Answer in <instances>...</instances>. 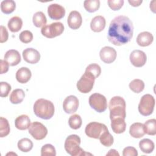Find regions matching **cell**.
I'll list each match as a JSON object with an SVG mask.
<instances>
[{"label": "cell", "instance_id": "1", "mask_svg": "<svg viewBox=\"0 0 156 156\" xmlns=\"http://www.w3.org/2000/svg\"><path fill=\"white\" fill-rule=\"evenodd\" d=\"M133 26L126 16L119 15L110 22L107 37L115 46H121L129 42L133 37Z\"/></svg>", "mask_w": 156, "mask_h": 156}, {"label": "cell", "instance_id": "2", "mask_svg": "<svg viewBox=\"0 0 156 156\" xmlns=\"http://www.w3.org/2000/svg\"><path fill=\"white\" fill-rule=\"evenodd\" d=\"M55 108L53 103L45 99H37L34 105L35 115L43 119H49L54 114Z\"/></svg>", "mask_w": 156, "mask_h": 156}, {"label": "cell", "instance_id": "3", "mask_svg": "<svg viewBox=\"0 0 156 156\" xmlns=\"http://www.w3.org/2000/svg\"><path fill=\"white\" fill-rule=\"evenodd\" d=\"M110 118L112 119L115 118L126 117V104L125 100L121 96H114L109 102Z\"/></svg>", "mask_w": 156, "mask_h": 156}, {"label": "cell", "instance_id": "4", "mask_svg": "<svg viewBox=\"0 0 156 156\" xmlns=\"http://www.w3.org/2000/svg\"><path fill=\"white\" fill-rule=\"evenodd\" d=\"M80 138L77 135H71L68 136L65 141L64 147L66 152L71 156H80L88 154L86 153L80 147Z\"/></svg>", "mask_w": 156, "mask_h": 156}, {"label": "cell", "instance_id": "5", "mask_svg": "<svg viewBox=\"0 0 156 156\" xmlns=\"http://www.w3.org/2000/svg\"><path fill=\"white\" fill-rule=\"evenodd\" d=\"M155 104V99L151 94H146L143 95L138 104L140 113L144 116L151 115L154 112Z\"/></svg>", "mask_w": 156, "mask_h": 156}, {"label": "cell", "instance_id": "6", "mask_svg": "<svg viewBox=\"0 0 156 156\" xmlns=\"http://www.w3.org/2000/svg\"><path fill=\"white\" fill-rule=\"evenodd\" d=\"M88 102L90 107L98 113L105 112L107 108L106 98L98 93L92 94L89 98Z\"/></svg>", "mask_w": 156, "mask_h": 156}, {"label": "cell", "instance_id": "7", "mask_svg": "<svg viewBox=\"0 0 156 156\" xmlns=\"http://www.w3.org/2000/svg\"><path fill=\"white\" fill-rule=\"evenodd\" d=\"M95 79L92 74L85 71V73L77 82V90L82 93H89L93 89Z\"/></svg>", "mask_w": 156, "mask_h": 156}, {"label": "cell", "instance_id": "8", "mask_svg": "<svg viewBox=\"0 0 156 156\" xmlns=\"http://www.w3.org/2000/svg\"><path fill=\"white\" fill-rule=\"evenodd\" d=\"M63 31L64 26L61 22H55L49 25H45L41 29V34L48 38H53L59 36Z\"/></svg>", "mask_w": 156, "mask_h": 156}, {"label": "cell", "instance_id": "9", "mask_svg": "<svg viewBox=\"0 0 156 156\" xmlns=\"http://www.w3.org/2000/svg\"><path fill=\"white\" fill-rule=\"evenodd\" d=\"M106 130L108 129L104 124L94 121L86 126L85 132L87 136L90 138L99 139L102 133Z\"/></svg>", "mask_w": 156, "mask_h": 156}, {"label": "cell", "instance_id": "10", "mask_svg": "<svg viewBox=\"0 0 156 156\" xmlns=\"http://www.w3.org/2000/svg\"><path fill=\"white\" fill-rule=\"evenodd\" d=\"M29 133L37 140L44 139L48 134V129L42 123L35 121L30 124L29 127Z\"/></svg>", "mask_w": 156, "mask_h": 156}, {"label": "cell", "instance_id": "11", "mask_svg": "<svg viewBox=\"0 0 156 156\" xmlns=\"http://www.w3.org/2000/svg\"><path fill=\"white\" fill-rule=\"evenodd\" d=\"M130 61L135 67L140 68L143 66L146 63V54L141 50H134L130 54Z\"/></svg>", "mask_w": 156, "mask_h": 156}, {"label": "cell", "instance_id": "12", "mask_svg": "<svg viewBox=\"0 0 156 156\" xmlns=\"http://www.w3.org/2000/svg\"><path fill=\"white\" fill-rule=\"evenodd\" d=\"M79 107V100L73 95L67 96L63 102V108L66 113L72 114L76 112Z\"/></svg>", "mask_w": 156, "mask_h": 156}, {"label": "cell", "instance_id": "13", "mask_svg": "<svg viewBox=\"0 0 156 156\" xmlns=\"http://www.w3.org/2000/svg\"><path fill=\"white\" fill-rule=\"evenodd\" d=\"M116 50L110 46H105L102 48L99 52V56L101 60L107 64L113 62L116 58Z\"/></svg>", "mask_w": 156, "mask_h": 156}, {"label": "cell", "instance_id": "14", "mask_svg": "<svg viewBox=\"0 0 156 156\" xmlns=\"http://www.w3.org/2000/svg\"><path fill=\"white\" fill-rule=\"evenodd\" d=\"M48 13L52 20H58L65 15V9L60 4H51L48 7Z\"/></svg>", "mask_w": 156, "mask_h": 156}, {"label": "cell", "instance_id": "15", "mask_svg": "<svg viewBox=\"0 0 156 156\" xmlns=\"http://www.w3.org/2000/svg\"><path fill=\"white\" fill-rule=\"evenodd\" d=\"M23 59L28 63L35 64L40 59V54L35 49L28 48L23 51Z\"/></svg>", "mask_w": 156, "mask_h": 156}, {"label": "cell", "instance_id": "16", "mask_svg": "<svg viewBox=\"0 0 156 156\" xmlns=\"http://www.w3.org/2000/svg\"><path fill=\"white\" fill-rule=\"evenodd\" d=\"M67 23L69 28L73 30L78 29L82 23V18L80 13L76 10L71 11L68 17Z\"/></svg>", "mask_w": 156, "mask_h": 156}, {"label": "cell", "instance_id": "17", "mask_svg": "<svg viewBox=\"0 0 156 156\" xmlns=\"http://www.w3.org/2000/svg\"><path fill=\"white\" fill-rule=\"evenodd\" d=\"M21 55L19 52L15 49L7 51L4 55V60H5L10 66H16L21 62Z\"/></svg>", "mask_w": 156, "mask_h": 156}, {"label": "cell", "instance_id": "18", "mask_svg": "<svg viewBox=\"0 0 156 156\" xmlns=\"http://www.w3.org/2000/svg\"><path fill=\"white\" fill-rule=\"evenodd\" d=\"M105 24L106 21L105 18L101 15H98L91 20L90 27L93 32H100L104 29Z\"/></svg>", "mask_w": 156, "mask_h": 156}, {"label": "cell", "instance_id": "19", "mask_svg": "<svg viewBox=\"0 0 156 156\" xmlns=\"http://www.w3.org/2000/svg\"><path fill=\"white\" fill-rule=\"evenodd\" d=\"M154 37L152 34L149 32L144 31L140 33L136 37L137 44L142 47L148 46L152 43Z\"/></svg>", "mask_w": 156, "mask_h": 156}, {"label": "cell", "instance_id": "20", "mask_svg": "<svg viewBox=\"0 0 156 156\" xmlns=\"http://www.w3.org/2000/svg\"><path fill=\"white\" fill-rule=\"evenodd\" d=\"M111 127L115 133L119 134L123 133L126 129L125 119L122 118H115L111 119Z\"/></svg>", "mask_w": 156, "mask_h": 156}, {"label": "cell", "instance_id": "21", "mask_svg": "<svg viewBox=\"0 0 156 156\" xmlns=\"http://www.w3.org/2000/svg\"><path fill=\"white\" fill-rule=\"evenodd\" d=\"M16 79L21 83H26L31 78L32 73L30 70L27 67L20 68L16 73Z\"/></svg>", "mask_w": 156, "mask_h": 156}, {"label": "cell", "instance_id": "22", "mask_svg": "<svg viewBox=\"0 0 156 156\" xmlns=\"http://www.w3.org/2000/svg\"><path fill=\"white\" fill-rule=\"evenodd\" d=\"M30 125V119L26 115L18 116L15 120V126L16 129L24 130L29 129Z\"/></svg>", "mask_w": 156, "mask_h": 156}, {"label": "cell", "instance_id": "23", "mask_svg": "<svg viewBox=\"0 0 156 156\" xmlns=\"http://www.w3.org/2000/svg\"><path fill=\"white\" fill-rule=\"evenodd\" d=\"M129 133L135 138L143 137L146 134L144 130L143 124L140 122H135L132 124L129 129Z\"/></svg>", "mask_w": 156, "mask_h": 156}, {"label": "cell", "instance_id": "24", "mask_svg": "<svg viewBox=\"0 0 156 156\" xmlns=\"http://www.w3.org/2000/svg\"><path fill=\"white\" fill-rule=\"evenodd\" d=\"M7 26L12 32H17L23 26L22 19L17 16H13L8 21Z\"/></svg>", "mask_w": 156, "mask_h": 156}, {"label": "cell", "instance_id": "25", "mask_svg": "<svg viewBox=\"0 0 156 156\" xmlns=\"http://www.w3.org/2000/svg\"><path fill=\"white\" fill-rule=\"evenodd\" d=\"M25 97L24 91L20 88L15 89L12 91L10 95L9 100L12 104H18L22 102Z\"/></svg>", "mask_w": 156, "mask_h": 156}, {"label": "cell", "instance_id": "26", "mask_svg": "<svg viewBox=\"0 0 156 156\" xmlns=\"http://www.w3.org/2000/svg\"><path fill=\"white\" fill-rule=\"evenodd\" d=\"M139 147L143 152L145 154H150L154 151L155 145L151 140L144 138L140 141Z\"/></svg>", "mask_w": 156, "mask_h": 156}, {"label": "cell", "instance_id": "27", "mask_svg": "<svg viewBox=\"0 0 156 156\" xmlns=\"http://www.w3.org/2000/svg\"><path fill=\"white\" fill-rule=\"evenodd\" d=\"M32 21L35 27H41L46 25L47 19L42 12H37L33 15Z\"/></svg>", "mask_w": 156, "mask_h": 156}, {"label": "cell", "instance_id": "28", "mask_svg": "<svg viewBox=\"0 0 156 156\" xmlns=\"http://www.w3.org/2000/svg\"><path fill=\"white\" fill-rule=\"evenodd\" d=\"M16 8V3L13 0H4L1 3V10L5 14L12 13Z\"/></svg>", "mask_w": 156, "mask_h": 156}, {"label": "cell", "instance_id": "29", "mask_svg": "<svg viewBox=\"0 0 156 156\" xmlns=\"http://www.w3.org/2000/svg\"><path fill=\"white\" fill-rule=\"evenodd\" d=\"M17 146L20 151L23 152H28L32 150L33 147V143L30 139L24 138L18 141Z\"/></svg>", "mask_w": 156, "mask_h": 156}, {"label": "cell", "instance_id": "30", "mask_svg": "<svg viewBox=\"0 0 156 156\" xmlns=\"http://www.w3.org/2000/svg\"><path fill=\"white\" fill-rule=\"evenodd\" d=\"M145 133L149 135H155L156 134V120L151 119L146 121L143 124Z\"/></svg>", "mask_w": 156, "mask_h": 156}, {"label": "cell", "instance_id": "31", "mask_svg": "<svg viewBox=\"0 0 156 156\" xmlns=\"http://www.w3.org/2000/svg\"><path fill=\"white\" fill-rule=\"evenodd\" d=\"M83 7L87 12L93 13L99 9L100 1L99 0H85L83 2Z\"/></svg>", "mask_w": 156, "mask_h": 156}, {"label": "cell", "instance_id": "32", "mask_svg": "<svg viewBox=\"0 0 156 156\" xmlns=\"http://www.w3.org/2000/svg\"><path fill=\"white\" fill-rule=\"evenodd\" d=\"M99 140L101 143L105 147H110L114 141L113 136L110 134L108 130L104 131L99 137Z\"/></svg>", "mask_w": 156, "mask_h": 156}, {"label": "cell", "instance_id": "33", "mask_svg": "<svg viewBox=\"0 0 156 156\" xmlns=\"http://www.w3.org/2000/svg\"><path fill=\"white\" fill-rule=\"evenodd\" d=\"M129 86L133 92L140 93L143 91L144 88V83L141 79H135L130 82Z\"/></svg>", "mask_w": 156, "mask_h": 156}, {"label": "cell", "instance_id": "34", "mask_svg": "<svg viewBox=\"0 0 156 156\" xmlns=\"http://www.w3.org/2000/svg\"><path fill=\"white\" fill-rule=\"evenodd\" d=\"M10 131V125L8 120L4 118H0V137L3 138L7 136Z\"/></svg>", "mask_w": 156, "mask_h": 156}, {"label": "cell", "instance_id": "35", "mask_svg": "<svg viewBox=\"0 0 156 156\" xmlns=\"http://www.w3.org/2000/svg\"><path fill=\"white\" fill-rule=\"evenodd\" d=\"M68 124L71 129L74 130H77L81 127L82 124V120L80 115L77 114H74L69 117L68 119Z\"/></svg>", "mask_w": 156, "mask_h": 156}, {"label": "cell", "instance_id": "36", "mask_svg": "<svg viewBox=\"0 0 156 156\" xmlns=\"http://www.w3.org/2000/svg\"><path fill=\"white\" fill-rule=\"evenodd\" d=\"M41 156H55L56 151L55 147L51 144L43 145L41 149Z\"/></svg>", "mask_w": 156, "mask_h": 156}, {"label": "cell", "instance_id": "37", "mask_svg": "<svg viewBox=\"0 0 156 156\" xmlns=\"http://www.w3.org/2000/svg\"><path fill=\"white\" fill-rule=\"evenodd\" d=\"M85 71L90 73L95 79H96L101 73V68L99 65L96 63H91L86 68Z\"/></svg>", "mask_w": 156, "mask_h": 156}, {"label": "cell", "instance_id": "38", "mask_svg": "<svg viewBox=\"0 0 156 156\" xmlns=\"http://www.w3.org/2000/svg\"><path fill=\"white\" fill-rule=\"evenodd\" d=\"M19 38L22 43H29L31 42L33 40V34L30 31L28 30H23L20 33L19 35Z\"/></svg>", "mask_w": 156, "mask_h": 156}, {"label": "cell", "instance_id": "39", "mask_svg": "<svg viewBox=\"0 0 156 156\" xmlns=\"http://www.w3.org/2000/svg\"><path fill=\"white\" fill-rule=\"evenodd\" d=\"M0 87H1V91H0V96L2 98L7 97L10 90H11V85L6 82H1L0 83Z\"/></svg>", "mask_w": 156, "mask_h": 156}, {"label": "cell", "instance_id": "40", "mask_svg": "<svg viewBox=\"0 0 156 156\" xmlns=\"http://www.w3.org/2000/svg\"><path fill=\"white\" fill-rule=\"evenodd\" d=\"M107 2L109 7L114 11L119 10L124 4L123 0H108Z\"/></svg>", "mask_w": 156, "mask_h": 156}, {"label": "cell", "instance_id": "41", "mask_svg": "<svg viewBox=\"0 0 156 156\" xmlns=\"http://www.w3.org/2000/svg\"><path fill=\"white\" fill-rule=\"evenodd\" d=\"M122 155L123 156H137L138 151L135 147L128 146L123 149Z\"/></svg>", "mask_w": 156, "mask_h": 156}, {"label": "cell", "instance_id": "42", "mask_svg": "<svg viewBox=\"0 0 156 156\" xmlns=\"http://www.w3.org/2000/svg\"><path fill=\"white\" fill-rule=\"evenodd\" d=\"M1 29V38H0V43H2L7 41L9 38V33L6 29V28L3 26H1L0 27Z\"/></svg>", "mask_w": 156, "mask_h": 156}, {"label": "cell", "instance_id": "43", "mask_svg": "<svg viewBox=\"0 0 156 156\" xmlns=\"http://www.w3.org/2000/svg\"><path fill=\"white\" fill-rule=\"evenodd\" d=\"M9 64L4 60H1V74L6 73L9 71Z\"/></svg>", "mask_w": 156, "mask_h": 156}, {"label": "cell", "instance_id": "44", "mask_svg": "<svg viewBox=\"0 0 156 156\" xmlns=\"http://www.w3.org/2000/svg\"><path fill=\"white\" fill-rule=\"evenodd\" d=\"M129 3L133 7H138L141 5V4L143 2L142 0H138V1H129Z\"/></svg>", "mask_w": 156, "mask_h": 156}, {"label": "cell", "instance_id": "45", "mask_svg": "<svg viewBox=\"0 0 156 156\" xmlns=\"http://www.w3.org/2000/svg\"><path fill=\"white\" fill-rule=\"evenodd\" d=\"M106 155H118L119 156V153L115 149H110L109 152L106 154Z\"/></svg>", "mask_w": 156, "mask_h": 156}]
</instances>
